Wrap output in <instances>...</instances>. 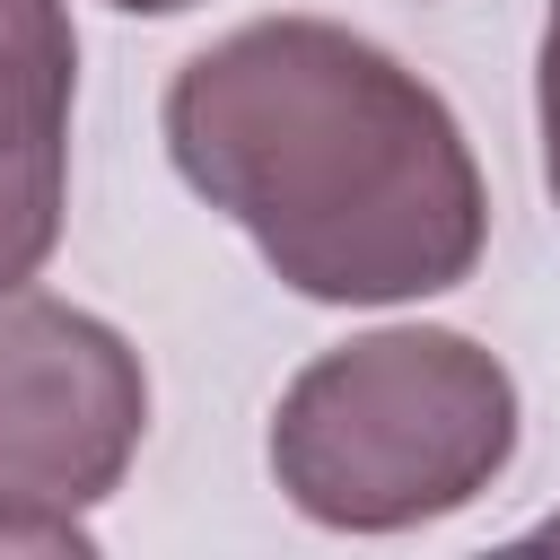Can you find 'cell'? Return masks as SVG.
<instances>
[{
	"instance_id": "cell-3",
	"label": "cell",
	"mask_w": 560,
	"mask_h": 560,
	"mask_svg": "<svg viewBox=\"0 0 560 560\" xmlns=\"http://www.w3.org/2000/svg\"><path fill=\"white\" fill-rule=\"evenodd\" d=\"M149 438L140 350L44 289H0V499L18 508H96L122 490Z\"/></svg>"
},
{
	"instance_id": "cell-2",
	"label": "cell",
	"mask_w": 560,
	"mask_h": 560,
	"mask_svg": "<svg viewBox=\"0 0 560 560\" xmlns=\"http://www.w3.org/2000/svg\"><path fill=\"white\" fill-rule=\"evenodd\" d=\"M262 455L306 525L411 534L516 464V376L455 324H376L289 376Z\"/></svg>"
},
{
	"instance_id": "cell-7",
	"label": "cell",
	"mask_w": 560,
	"mask_h": 560,
	"mask_svg": "<svg viewBox=\"0 0 560 560\" xmlns=\"http://www.w3.org/2000/svg\"><path fill=\"white\" fill-rule=\"evenodd\" d=\"M105 9H122V18H175V9H192V0H105Z\"/></svg>"
},
{
	"instance_id": "cell-6",
	"label": "cell",
	"mask_w": 560,
	"mask_h": 560,
	"mask_svg": "<svg viewBox=\"0 0 560 560\" xmlns=\"http://www.w3.org/2000/svg\"><path fill=\"white\" fill-rule=\"evenodd\" d=\"M534 122H542V184L560 210V9L542 18V52H534Z\"/></svg>"
},
{
	"instance_id": "cell-1",
	"label": "cell",
	"mask_w": 560,
	"mask_h": 560,
	"mask_svg": "<svg viewBox=\"0 0 560 560\" xmlns=\"http://www.w3.org/2000/svg\"><path fill=\"white\" fill-rule=\"evenodd\" d=\"M175 175L315 306H411L472 280L490 184L455 105L332 18L201 44L158 105Z\"/></svg>"
},
{
	"instance_id": "cell-4",
	"label": "cell",
	"mask_w": 560,
	"mask_h": 560,
	"mask_svg": "<svg viewBox=\"0 0 560 560\" xmlns=\"http://www.w3.org/2000/svg\"><path fill=\"white\" fill-rule=\"evenodd\" d=\"M79 35L70 0H0V289H26L70 210Z\"/></svg>"
},
{
	"instance_id": "cell-9",
	"label": "cell",
	"mask_w": 560,
	"mask_h": 560,
	"mask_svg": "<svg viewBox=\"0 0 560 560\" xmlns=\"http://www.w3.org/2000/svg\"><path fill=\"white\" fill-rule=\"evenodd\" d=\"M551 9H560V0H551Z\"/></svg>"
},
{
	"instance_id": "cell-5",
	"label": "cell",
	"mask_w": 560,
	"mask_h": 560,
	"mask_svg": "<svg viewBox=\"0 0 560 560\" xmlns=\"http://www.w3.org/2000/svg\"><path fill=\"white\" fill-rule=\"evenodd\" d=\"M0 551H44V560H70V551H96V534L61 508H18L0 499Z\"/></svg>"
},
{
	"instance_id": "cell-8",
	"label": "cell",
	"mask_w": 560,
	"mask_h": 560,
	"mask_svg": "<svg viewBox=\"0 0 560 560\" xmlns=\"http://www.w3.org/2000/svg\"><path fill=\"white\" fill-rule=\"evenodd\" d=\"M534 542H560V516H542V525H534Z\"/></svg>"
}]
</instances>
